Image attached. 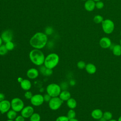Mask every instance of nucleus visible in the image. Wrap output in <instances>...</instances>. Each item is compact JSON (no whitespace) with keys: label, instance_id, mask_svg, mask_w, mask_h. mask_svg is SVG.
<instances>
[{"label":"nucleus","instance_id":"obj_27","mask_svg":"<svg viewBox=\"0 0 121 121\" xmlns=\"http://www.w3.org/2000/svg\"><path fill=\"white\" fill-rule=\"evenodd\" d=\"M9 51L6 48L5 44H2L0 46V55L4 56Z\"/></svg>","mask_w":121,"mask_h":121},{"label":"nucleus","instance_id":"obj_30","mask_svg":"<svg viewBox=\"0 0 121 121\" xmlns=\"http://www.w3.org/2000/svg\"><path fill=\"white\" fill-rule=\"evenodd\" d=\"M33 95L32 92L30 91V90L26 91L24 93V97H25L26 99L27 100H30Z\"/></svg>","mask_w":121,"mask_h":121},{"label":"nucleus","instance_id":"obj_8","mask_svg":"<svg viewBox=\"0 0 121 121\" xmlns=\"http://www.w3.org/2000/svg\"><path fill=\"white\" fill-rule=\"evenodd\" d=\"M31 104L34 106H39L44 102L43 95L41 94H36L33 95L30 100Z\"/></svg>","mask_w":121,"mask_h":121},{"label":"nucleus","instance_id":"obj_15","mask_svg":"<svg viewBox=\"0 0 121 121\" xmlns=\"http://www.w3.org/2000/svg\"><path fill=\"white\" fill-rule=\"evenodd\" d=\"M39 72L43 76L48 77L51 76L53 73L52 69L46 68L43 65L39 66Z\"/></svg>","mask_w":121,"mask_h":121},{"label":"nucleus","instance_id":"obj_11","mask_svg":"<svg viewBox=\"0 0 121 121\" xmlns=\"http://www.w3.org/2000/svg\"><path fill=\"white\" fill-rule=\"evenodd\" d=\"M11 109L10 101L5 99L0 102V112L1 114L6 113Z\"/></svg>","mask_w":121,"mask_h":121},{"label":"nucleus","instance_id":"obj_31","mask_svg":"<svg viewBox=\"0 0 121 121\" xmlns=\"http://www.w3.org/2000/svg\"><path fill=\"white\" fill-rule=\"evenodd\" d=\"M69 119L67 116L65 115H60L58 116L56 119L55 121H69Z\"/></svg>","mask_w":121,"mask_h":121},{"label":"nucleus","instance_id":"obj_46","mask_svg":"<svg viewBox=\"0 0 121 121\" xmlns=\"http://www.w3.org/2000/svg\"><path fill=\"white\" fill-rule=\"evenodd\" d=\"M6 121H15L14 120H10V119H8Z\"/></svg>","mask_w":121,"mask_h":121},{"label":"nucleus","instance_id":"obj_10","mask_svg":"<svg viewBox=\"0 0 121 121\" xmlns=\"http://www.w3.org/2000/svg\"><path fill=\"white\" fill-rule=\"evenodd\" d=\"M0 37L3 42L5 43L9 41H12L13 37V32L9 29L5 30L1 33Z\"/></svg>","mask_w":121,"mask_h":121},{"label":"nucleus","instance_id":"obj_21","mask_svg":"<svg viewBox=\"0 0 121 121\" xmlns=\"http://www.w3.org/2000/svg\"><path fill=\"white\" fill-rule=\"evenodd\" d=\"M112 52L113 55L116 56L121 55V46L120 44H115L112 48Z\"/></svg>","mask_w":121,"mask_h":121},{"label":"nucleus","instance_id":"obj_25","mask_svg":"<svg viewBox=\"0 0 121 121\" xmlns=\"http://www.w3.org/2000/svg\"><path fill=\"white\" fill-rule=\"evenodd\" d=\"M76 113L74 110L71 109H69V110L68 111L67 114V116L69 119L75 118L76 117Z\"/></svg>","mask_w":121,"mask_h":121},{"label":"nucleus","instance_id":"obj_37","mask_svg":"<svg viewBox=\"0 0 121 121\" xmlns=\"http://www.w3.org/2000/svg\"><path fill=\"white\" fill-rule=\"evenodd\" d=\"M5 99V95L2 93H0V102Z\"/></svg>","mask_w":121,"mask_h":121},{"label":"nucleus","instance_id":"obj_13","mask_svg":"<svg viewBox=\"0 0 121 121\" xmlns=\"http://www.w3.org/2000/svg\"><path fill=\"white\" fill-rule=\"evenodd\" d=\"M99 45L102 48L107 49L112 45V42L111 39L107 37H103L99 41Z\"/></svg>","mask_w":121,"mask_h":121},{"label":"nucleus","instance_id":"obj_6","mask_svg":"<svg viewBox=\"0 0 121 121\" xmlns=\"http://www.w3.org/2000/svg\"><path fill=\"white\" fill-rule=\"evenodd\" d=\"M114 24L110 19L104 20L102 23V27L103 31L106 34L112 33L114 29Z\"/></svg>","mask_w":121,"mask_h":121},{"label":"nucleus","instance_id":"obj_12","mask_svg":"<svg viewBox=\"0 0 121 121\" xmlns=\"http://www.w3.org/2000/svg\"><path fill=\"white\" fill-rule=\"evenodd\" d=\"M39 71L35 68H31L26 71V76L30 79H36L39 75Z\"/></svg>","mask_w":121,"mask_h":121},{"label":"nucleus","instance_id":"obj_41","mask_svg":"<svg viewBox=\"0 0 121 121\" xmlns=\"http://www.w3.org/2000/svg\"><path fill=\"white\" fill-rule=\"evenodd\" d=\"M99 121H107L106 120H105L103 117H102L101 119H100L99 120Z\"/></svg>","mask_w":121,"mask_h":121},{"label":"nucleus","instance_id":"obj_17","mask_svg":"<svg viewBox=\"0 0 121 121\" xmlns=\"http://www.w3.org/2000/svg\"><path fill=\"white\" fill-rule=\"evenodd\" d=\"M91 117L95 120H99L103 116V112L100 109H95L93 110L91 113Z\"/></svg>","mask_w":121,"mask_h":121},{"label":"nucleus","instance_id":"obj_2","mask_svg":"<svg viewBox=\"0 0 121 121\" xmlns=\"http://www.w3.org/2000/svg\"><path fill=\"white\" fill-rule=\"evenodd\" d=\"M45 55L43 52L40 49H34L29 53V58L31 62L37 66L43 65Z\"/></svg>","mask_w":121,"mask_h":121},{"label":"nucleus","instance_id":"obj_34","mask_svg":"<svg viewBox=\"0 0 121 121\" xmlns=\"http://www.w3.org/2000/svg\"><path fill=\"white\" fill-rule=\"evenodd\" d=\"M43 99H44V102H48V103L50 101V100H51V99L52 98L51 96L47 93H46L44 95H43Z\"/></svg>","mask_w":121,"mask_h":121},{"label":"nucleus","instance_id":"obj_33","mask_svg":"<svg viewBox=\"0 0 121 121\" xmlns=\"http://www.w3.org/2000/svg\"><path fill=\"white\" fill-rule=\"evenodd\" d=\"M53 33V29L51 26H48L45 28V34L47 35H51Z\"/></svg>","mask_w":121,"mask_h":121},{"label":"nucleus","instance_id":"obj_1","mask_svg":"<svg viewBox=\"0 0 121 121\" xmlns=\"http://www.w3.org/2000/svg\"><path fill=\"white\" fill-rule=\"evenodd\" d=\"M47 35L43 32H37L30 38L29 43L34 49H42L47 44Z\"/></svg>","mask_w":121,"mask_h":121},{"label":"nucleus","instance_id":"obj_14","mask_svg":"<svg viewBox=\"0 0 121 121\" xmlns=\"http://www.w3.org/2000/svg\"><path fill=\"white\" fill-rule=\"evenodd\" d=\"M21 88L24 91L30 90L32 87V83L28 79H23L20 83Z\"/></svg>","mask_w":121,"mask_h":121},{"label":"nucleus","instance_id":"obj_29","mask_svg":"<svg viewBox=\"0 0 121 121\" xmlns=\"http://www.w3.org/2000/svg\"><path fill=\"white\" fill-rule=\"evenodd\" d=\"M77 66V67L79 69H85V67H86V64L85 62V61H84L83 60H80V61L78 62Z\"/></svg>","mask_w":121,"mask_h":121},{"label":"nucleus","instance_id":"obj_23","mask_svg":"<svg viewBox=\"0 0 121 121\" xmlns=\"http://www.w3.org/2000/svg\"><path fill=\"white\" fill-rule=\"evenodd\" d=\"M41 116L37 112H34L30 117L29 121H41Z\"/></svg>","mask_w":121,"mask_h":121},{"label":"nucleus","instance_id":"obj_28","mask_svg":"<svg viewBox=\"0 0 121 121\" xmlns=\"http://www.w3.org/2000/svg\"><path fill=\"white\" fill-rule=\"evenodd\" d=\"M105 120L107 121H109L110 120L112 119V113L109 111H106L103 113V116Z\"/></svg>","mask_w":121,"mask_h":121},{"label":"nucleus","instance_id":"obj_40","mask_svg":"<svg viewBox=\"0 0 121 121\" xmlns=\"http://www.w3.org/2000/svg\"><path fill=\"white\" fill-rule=\"evenodd\" d=\"M69 121H79L78 119H77L76 118H73V119H69Z\"/></svg>","mask_w":121,"mask_h":121},{"label":"nucleus","instance_id":"obj_32","mask_svg":"<svg viewBox=\"0 0 121 121\" xmlns=\"http://www.w3.org/2000/svg\"><path fill=\"white\" fill-rule=\"evenodd\" d=\"M104 7V3L103 2L100 1H98L96 2L95 3V8L97 9H102Z\"/></svg>","mask_w":121,"mask_h":121},{"label":"nucleus","instance_id":"obj_16","mask_svg":"<svg viewBox=\"0 0 121 121\" xmlns=\"http://www.w3.org/2000/svg\"><path fill=\"white\" fill-rule=\"evenodd\" d=\"M84 8L87 11H92L95 8V2L93 0H86L84 4Z\"/></svg>","mask_w":121,"mask_h":121},{"label":"nucleus","instance_id":"obj_3","mask_svg":"<svg viewBox=\"0 0 121 121\" xmlns=\"http://www.w3.org/2000/svg\"><path fill=\"white\" fill-rule=\"evenodd\" d=\"M60 61V57L56 53L52 52L48 54L45 57L43 65L46 68L53 69L59 64Z\"/></svg>","mask_w":121,"mask_h":121},{"label":"nucleus","instance_id":"obj_4","mask_svg":"<svg viewBox=\"0 0 121 121\" xmlns=\"http://www.w3.org/2000/svg\"><path fill=\"white\" fill-rule=\"evenodd\" d=\"M61 91L60 85L56 83H50L46 87V93L50 95L52 97L59 96Z\"/></svg>","mask_w":121,"mask_h":121},{"label":"nucleus","instance_id":"obj_36","mask_svg":"<svg viewBox=\"0 0 121 121\" xmlns=\"http://www.w3.org/2000/svg\"><path fill=\"white\" fill-rule=\"evenodd\" d=\"M15 121H25V118L21 114L17 115L14 120Z\"/></svg>","mask_w":121,"mask_h":121},{"label":"nucleus","instance_id":"obj_47","mask_svg":"<svg viewBox=\"0 0 121 121\" xmlns=\"http://www.w3.org/2000/svg\"><path fill=\"white\" fill-rule=\"evenodd\" d=\"M94 0L95 2H97V1H100L101 0Z\"/></svg>","mask_w":121,"mask_h":121},{"label":"nucleus","instance_id":"obj_35","mask_svg":"<svg viewBox=\"0 0 121 121\" xmlns=\"http://www.w3.org/2000/svg\"><path fill=\"white\" fill-rule=\"evenodd\" d=\"M60 85V87L62 90H66L68 86V84L66 82H63L61 83V84Z\"/></svg>","mask_w":121,"mask_h":121},{"label":"nucleus","instance_id":"obj_22","mask_svg":"<svg viewBox=\"0 0 121 121\" xmlns=\"http://www.w3.org/2000/svg\"><path fill=\"white\" fill-rule=\"evenodd\" d=\"M17 112L11 109L6 113V115L8 119L14 120L16 117L17 116Z\"/></svg>","mask_w":121,"mask_h":121},{"label":"nucleus","instance_id":"obj_44","mask_svg":"<svg viewBox=\"0 0 121 121\" xmlns=\"http://www.w3.org/2000/svg\"><path fill=\"white\" fill-rule=\"evenodd\" d=\"M118 121L117 120H115V119H112L111 120H110L109 121Z\"/></svg>","mask_w":121,"mask_h":121},{"label":"nucleus","instance_id":"obj_18","mask_svg":"<svg viewBox=\"0 0 121 121\" xmlns=\"http://www.w3.org/2000/svg\"><path fill=\"white\" fill-rule=\"evenodd\" d=\"M59 97L63 102H66L71 97V94L70 93L68 90H64L61 91L59 95Z\"/></svg>","mask_w":121,"mask_h":121},{"label":"nucleus","instance_id":"obj_39","mask_svg":"<svg viewBox=\"0 0 121 121\" xmlns=\"http://www.w3.org/2000/svg\"><path fill=\"white\" fill-rule=\"evenodd\" d=\"M23 80V78L22 77H18V78H17V81H18L19 83H20Z\"/></svg>","mask_w":121,"mask_h":121},{"label":"nucleus","instance_id":"obj_24","mask_svg":"<svg viewBox=\"0 0 121 121\" xmlns=\"http://www.w3.org/2000/svg\"><path fill=\"white\" fill-rule=\"evenodd\" d=\"M93 21L96 24L102 23L104 21V18L102 16L100 15H96L94 17Z\"/></svg>","mask_w":121,"mask_h":121},{"label":"nucleus","instance_id":"obj_45","mask_svg":"<svg viewBox=\"0 0 121 121\" xmlns=\"http://www.w3.org/2000/svg\"><path fill=\"white\" fill-rule=\"evenodd\" d=\"M117 121H121V115L119 117V118H118V119Z\"/></svg>","mask_w":121,"mask_h":121},{"label":"nucleus","instance_id":"obj_9","mask_svg":"<svg viewBox=\"0 0 121 121\" xmlns=\"http://www.w3.org/2000/svg\"><path fill=\"white\" fill-rule=\"evenodd\" d=\"M21 115L25 119L29 118V117L35 112L34 108L31 105L25 106L20 112Z\"/></svg>","mask_w":121,"mask_h":121},{"label":"nucleus","instance_id":"obj_48","mask_svg":"<svg viewBox=\"0 0 121 121\" xmlns=\"http://www.w3.org/2000/svg\"><path fill=\"white\" fill-rule=\"evenodd\" d=\"M120 45L121 46V39L120 40Z\"/></svg>","mask_w":121,"mask_h":121},{"label":"nucleus","instance_id":"obj_26","mask_svg":"<svg viewBox=\"0 0 121 121\" xmlns=\"http://www.w3.org/2000/svg\"><path fill=\"white\" fill-rule=\"evenodd\" d=\"M5 45L9 51L13 50L15 48V44L12 41H9L6 43Z\"/></svg>","mask_w":121,"mask_h":121},{"label":"nucleus","instance_id":"obj_50","mask_svg":"<svg viewBox=\"0 0 121 121\" xmlns=\"http://www.w3.org/2000/svg\"><path fill=\"white\" fill-rule=\"evenodd\" d=\"M1 112H0V115H1Z\"/></svg>","mask_w":121,"mask_h":121},{"label":"nucleus","instance_id":"obj_49","mask_svg":"<svg viewBox=\"0 0 121 121\" xmlns=\"http://www.w3.org/2000/svg\"><path fill=\"white\" fill-rule=\"evenodd\" d=\"M83 0V1H86V0Z\"/></svg>","mask_w":121,"mask_h":121},{"label":"nucleus","instance_id":"obj_19","mask_svg":"<svg viewBox=\"0 0 121 121\" xmlns=\"http://www.w3.org/2000/svg\"><path fill=\"white\" fill-rule=\"evenodd\" d=\"M85 69L88 74H93L96 71V67L94 64L89 63L86 64Z\"/></svg>","mask_w":121,"mask_h":121},{"label":"nucleus","instance_id":"obj_7","mask_svg":"<svg viewBox=\"0 0 121 121\" xmlns=\"http://www.w3.org/2000/svg\"><path fill=\"white\" fill-rule=\"evenodd\" d=\"M63 102L59 96L53 97L48 102V106L51 110L56 111L60 108Z\"/></svg>","mask_w":121,"mask_h":121},{"label":"nucleus","instance_id":"obj_43","mask_svg":"<svg viewBox=\"0 0 121 121\" xmlns=\"http://www.w3.org/2000/svg\"><path fill=\"white\" fill-rule=\"evenodd\" d=\"M2 42H3V41H2L1 38V37H0V46L2 44Z\"/></svg>","mask_w":121,"mask_h":121},{"label":"nucleus","instance_id":"obj_38","mask_svg":"<svg viewBox=\"0 0 121 121\" xmlns=\"http://www.w3.org/2000/svg\"><path fill=\"white\" fill-rule=\"evenodd\" d=\"M69 84L70 86H73L75 85L76 84V81L74 80V79H71L70 81H69Z\"/></svg>","mask_w":121,"mask_h":121},{"label":"nucleus","instance_id":"obj_42","mask_svg":"<svg viewBox=\"0 0 121 121\" xmlns=\"http://www.w3.org/2000/svg\"><path fill=\"white\" fill-rule=\"evenodd\" d=\"M39 91H40V92H41V93L43 92L44 91V88H43V87H41V88H40V89H39Z\"/></svg>","mask_w":121,"mask_h":121},{"label":"nucleus","instance_id":"obj_20","mask_svg":"<svg viewBox=\"0 0 121 121\" xmlns=\"http://www.w3.org/2000/svg\"><path fill=\"white\" fill-rule=\"evenodd\" d=\"M66 104L69 109H74L77 106V102L74 98L70 97L66 101Z\"/></svg>","mask_w":121,"mask_h":121},{"label":"nucleus","instance_id":"obj_51","mask_svg":"<svg viewBox=\"0 0 121 121\" xmlns=\"http://www.w3.org/2000/svg\"><path fill=\"white\" fill-rule=\"evenodd\" d=\"M120 34H121V32H120Z\"/></svg>","mask_w":121,"mask_h":121},{"label":"nucleus","instance_id":"obj_5","mask_svg":"<svg viewBox=\"0 0 121 121\" xmlns=\"http://www.w3.org/2000/svg\"><path fill=\"white\" fill-rule=\"evenodd\" d=\"M11 109L17 112H20L25 107V104L22 99L19 97H14L10 101Z\"/></svg>","mask_w":121,"mask_h":121}]
</instances>
